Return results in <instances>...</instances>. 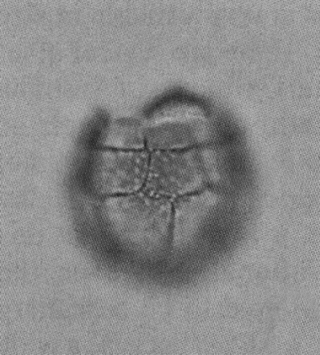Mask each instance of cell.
Here are the masks:
<instances>
[{
	"instance_id": "obj_2",
	"label": "cell",
	"mask_w": 320,
	"mask_h": 355,
	"mask_svg": "<svg viewBox=\"0 0 320 355\" xmlns=\"http://www.w3.org/2000/svg\"><path fill=\"white\" fill-rule=\"evenodd\" d=\"M150 153L143 190L146 193L173 202L209 187L210 166L205 146Z\"/></svg>"
},
{
	"instance_id": "obj_5",
	"label": "cell",
	"mask_w": 320,
	"mask_h": 355,
	"mask_svg": "<svg viewBox=\"0 0 320 355\" xmlns=\"http://www.w3.org/2000/svg\"><path fill=\"white\" fill-rule=\"evenodd\" d=\"M218 201V194L210 187L173 201L171 245L193 238Z\"/></svg>"
},
{
	"instance_id": "obj_3",
	"label": "cell",
	"mask_w": 320,
	"mask_h": 355,
	"mask_svg": "<svg viewBox=\"0 0 320 355\" xmlns=\"http://www.w3.org/2000/svg\"><path fill=\"white\" fill-rule=\"evenodd\" d=\"M149 152L205 146L211 134L206 112L188 102H174L154 111L145 123Z\"/></svg>"
},
{
	"instance_id": "obj_6",
	"label": "cell",
	"mask_w": 320,
	"mask_h": 355,
	"mask_svg": "<svg viewBox=\"0 0 320 355\" xmlns=\"http://www.w3.org/2000/svg\"><path fill=\"white\" fill-rule=\"evenodd\" d=\"M101 148L126 151H141L146 148L145 123L121 121L106 128L100 141Z\"/></svg>"
},
{
	"instance_id": "obj_1",
	"label": "cell",
	"mask_w": 320,
	"mask_h": 355,
	"mask_svg": "<svg viewBox=\"0 0 320 355\" xmlns=\"http://www.w3.org/2000/svg\"><path fill=\"white\" fill-rule=\"evenodd\" d=\"M100 211L106 227L128 250L158 255L171 245L173 202L170 200L141 191L103 198Z\"/></svg>"
},
{
	"instance_id": "obj_4",
	"label": "cell",
	"mask_w": 320,
	"mask_h": 355,
	"mask_svg": "<svg viewBox=\"0 0 320 355\" xmlns=\"http://www.w3.org/2000/svg\"><path fill=\"white\" fill-rule=\"evenodd\" d=\"M150 153L100 148L88 168V184L94 194L106 198L143 190Z\"/></svg>"
}]
</instances>
